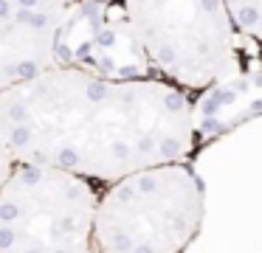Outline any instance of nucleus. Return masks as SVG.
Returning a JSON list of instances; mask_svg holds the SVG:
<instances>
[{"label":"nucleus","instance_id":"nucleus-1","mask_svg":"<svg viewBox=\"0 0 262 253\" xmlns=\"http://www.w3.org/2000/svg\"><path fill=\"white\" fill-rule=\"evenodd\" d=\"M0 132L17 163L110 186L141 169L186 160L194 107L189 93L161 79L48 67L0 93Z\"/></svg>","mask_w":262,"mask_h":253},{"label":"nucleus","instance_id":"nucleus-2","mask_svg":"<svg viewBox=\"0 0 262 253\" xmlns=\"http://www.w3.org/2000/svg\"><path fill=\"white\" fill-rule=\"evenodd\" d=\"M203 214V183L186 160L141 169L99 194L93 253H181Z\"/></svg>","mask_w":262,"mask_h":253},{"label":"nucleus","instance_id":"nucleus-3","mask_svg":"<svg viewBox=\"0 0 262 253\" xmlns=\"http://www.w3.org/2000/svg\"><path fill=\"white\" fill-rule=\"evenodd\" d=\"M155 79L206 90L237 73V31L223 0H119Z\"/></svg>","mask_w":262,"mask_h":253},{"label":"nucleus","instance_id":"nucleus-4","mask_svg":"<svg viewBox=\"0 0 262 253\" xmlns=\"http://www.w3.org/2000/svg\"><path fill=\"white\" fill-rule=\"evenodd\" d=\"M96 202L91 180L14 163L0 183V253H93Z\"/></svg>","mask_w":262,"mask_h":253},{"label":"nucleus","instance_id":"nucleus-5","mask_svg":"<svg viewBox=\"0 0 262 253\" xmlns=\"http://www.w3.org/2000/svg\"><path fill=\"white\" fill-rule=\"evenodd\" d=\"M107 79H155L136 45L119 0H79L57 37V65Z\"/></svg>","mask_w":262,"mask_h":253},{"label":"nucleus","instance_id":"nucleus-6","mask_svg":"<svg viewBox=\"0 0 262 253\" xmlns=\"http://www.w3.org/2000/svg\"><path fill=\"white\" fill-rule=\"evenodd\" d=\"M65 14L0 0V93L57 65V37Z\"/></svg>","mask_w":262,"mask_h":253},{"label":"nucleus","instance_id":"nucleus-7","mask_svg":"<svg viewBox=\"0 0 262 253\" xmlns=\"http://www.w3.org/2000/svg\"><path fill=\"white\" fill-rule=\"evenodd\" d=\"M237 37L262 42V0H223Z\"/></svg>","mask_w":262,"mask_h":253},{"label":"nucleus","instance_id":"nucleus-8","mask_svg":"<svg viewBox=\"0 0 262 253\" xmlns=\"http://www.w3.org/2000/svg\"><path fill=\"white\" fill-rule=\"evenodd\" d=\"M17 3H23L26 9H37V11H51V14H62V11H68L74 3H79V0H17Z\"/></svg>","mask_w":262,"mask_h":253},{"label":"nucleus","instance_id":"nucleus-9","mask_svg":"<svg viewBox=\"0 0 262 253\" xmlns=\"http://www.w3.org/2000/svg\"><path fill=\"white\" fill-rule=\"evenodd\" d=\"M14 155H12V149H9V144H6V138H3V132H0V183L9 177V172L14 169Z\"/></svg>","mask_w":262,"mask_h":253}]
</instances>
